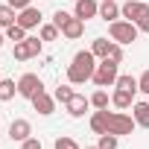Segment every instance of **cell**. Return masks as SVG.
Returning <instances> with one entry per match:
<instances>
[{
    "instance_id": "cell-3",
    "label": "cell",
    "mask_w": 149,
    "mask_h": 149,
    "mask_svg": "<svg viewBox=\"0 0 149 149\" xmlns=\"http://www.w3.org/2000/svg\"><path fill=\"white\" fill-rule=\"evenodd\" d=\"M137 24H132V21H111V26H108V35H111V41H117V44H132L134 38H137Z\"/></svg>"
},
{
    "instance_id": "cell-10",
    "label": "cell",
    "mask_w": 149,
    "mask_h": 149,
    "mask_svg": "<svg viewBox=\"0 0 149 149\" xmlns=\"http://www.w3.org/2000/svg\"><path fill=\"white\" fill-rule=\"evenodd\" d=\"M18 24H21L24 29H32V26H38V24H41V12H38L35 6H26V9H21Z\"/></svg>"
},
{
    "instance_id": "cell-1",
    "label": "cell",
    "mask_w": 149,
    "mask_h": 149,
    "mask_svg": "<svg viewBox=\"0 0 149 149\" xmlns=\"http://www.w3.org/2000/svg\"><path fill=\"white\" fill-rule=\"evenodd\" d=\"M94 70H97V56L91 50H79L73 56V64L67 67V79L73 85H85L88 79H94Z\"/></svg>"
},
{
    "instance_id": "cell-35",
    "label": "cell",
    "mask_w": 149,
    "mask_h": 149,
    "mask_svg": "<svg viewBox=\"0 0 149 149\" xmlns=\"http://www.w3.org/2000/svg\"><path fill=\"white\" fill-rule=\"evenodd\" d=\"M146 3H149V0H146Z\"/></svg>"
},
{
    "instance_id": "cell-28",
    "label": "cell",
    "mask_w": 149,
    "mask_h": 149,
    "mask_svg": "<svg viewBox=\"0 0 149 149\" xmlns=\"http://www.w3.org/2000/svg\"><path fill=\"white\" fill-rule=\"evenodd\" d=\"M134 24H137V29H140V32H149V6H146V12H143Z\"/></svg>"
},
{
    "instance_id": "cell-31",
    "label": "cell",
    "mask_w": 149,
    "mask_h": 149,
    "mask_svg": "<svg viewBox=\"0 0 149 149\" xmlns=\"http://www.w3.org/2000/svg\"><path fill=\"white\" fill-rule=\"evenodd\" d=\"M67 18H70V15H67V12H61V9H58V12H56V15H53V24H56V26H58V29H61V24H64V21H67Z\"/></svg>"
},
{
    "instance_id": "cell-29",
    "label": "cell",
    "mask_w": 149,
    "mask_h": 149,
    "mask_svg": "<svg viewBox=\"0 0 149 149\" xmlns=\"http://www.w3.org/2000/svg\"><path fill=\"white\" fill-rule=\"evenodd\" d=\"M137 88H140V91L149 97V70H143V73H140V79H137Z\"/></svg>"
},
{
    "instance_id": "cell-21",
    "label": "cell",
    "mask_w": 149,
    "mask_h": 149,
    "mask_svg": "<svg viewBox=\"0 0 149 149\" xmlns=\"http://www.w3.org/2000/svg\"><path fill=\"white\" fill-rule=\"evenodd\" d=\"M6 38L18 44V41H24V38H26V29H24L21 24H12V26H6Z\"/></svg>"
},
{
    "instance_id": "cell-33",
    "label": "cell",
    "mask_w": 149,
    "mask_h": 149,
    "mask_svg": "<svg viewBox=\"0 0 149 149\" xmlns=\"http://www.w3.org/2000/svg\"><path fill=\"white\" fill-rule=\"evenodd\" d=\"M85 149H100V146H85Z\"/></svg>"
},
{
    "instance_id": "cell-12",
    "label": "cell",
    "mask_w": 149,
    "mask_h": 149,
    "mask_svg": "<svg viewBox=\"0 0 149 149\" xmlns=\"http://www.w3.org/2000/svg\"><path fill=\"white\" fill-rule=\"evenodd\" d=\"M88 105H91V100H88V97L73 94V97H70V102H67V114H70V117H82V114L88 111Z\"/></svg>"
},
{
    "instance_id": "cell-27",
    "label": "cell",
    "mask_w": 149,
    "mask_h": 149,
    "mask_svg": "<svg viewBox=\"0 0 149 149\" xmlns=\"http://www.w3.org/2000/svg\"><path fill=\"white\" fill-rule=\"evenodd\" d=\"M53 149H79V143L73 140V137H58V140L53 143Z\"/></svg>"
},
{
    "instance_id": "cell-14",
    "label": "cell",
    "mask_w": 149,
    "mask_h": 149,
    "mask_svg": "<svg viewBox=\"0 0 149 149\" xmlns=\"http://www.w3.org/2000/svg\"><path fill=\"white\" fill-rule=\"evenodd\" d=\"M100 18H102V21H117V18H120V6L114 3V0H102V6H100Z\"/></svg>"
},
{
    "instance_id": "cell-2",
    "label": "cell",
    "mask_w": 149,
    "mask_h": 149,
    "mask_svg": "<svg viewBox=\"0 0 149 149\" xmlns=\"http://www.w3.org/2000/svg\"><path fill=\"white\" fill-rule=\"evenodd\" d=\"M102 114H105V132L108 134H132L134 132V117H129V114H120V111H108V108H102Z\"/></svg>"
},
{
    "instance_id": "cell-18",
    "label": "cell",
    "mask_w": 149,
    "mask_h": 149,
    "mask_svg": "<svg viewBox=\"0 0 149 149\" xmlns=\"http://www.w3.org/2000/svg\"><path fill=\"white\" fill-rule=\"evenodd\" d=\"M114 85H117L120 91H132V94H134V91H140V88H137V79L132 76V73H123V76H117V82H114Z\"/></svg>"
},
{
    "instance_id": "cell-13",
    "label": "cell",
    "mask_w": 149,
    "mask_h": 149,
    "mask_svg": "<svg viewBox=\"0 0 149 149\" xmlns=\"http://www.w3.org/2000/svg\"><path fill=\"white\" fill-rule=\"evenodd\" d=\"M100 15V3L97 0H76V18L88 21V18H97Z\"/></svg>"
},
{
    "instance_id": "cell-7",
    "label": "cell",
    "mask_w": 149,
    "mask_h": 149,
    "mask_svg": "<svg viewBox=\"0 0 149 149\" xmlns=\"http://www.w3.org/2000/svg\"><path fill=\"white\" fill-rule=\"evenodd\" d=\"M82 32H85V21H82V18H76V15H70V18L61 24V35H64L67 41L82 38Z\"/></svg>"
},
{
    "instance_id": "cell-4",
    "label": "cell",
    "mask_w": 149,
    "mask_h": 149,
    "mask_svg": "<svg viewBox=\"0 0 149 149\" xmlns=\"http://www.w3.org/2000/svg\"><path fill=\"white\" fill-rule=\"evenodd\" d=\"M117 61H111V58H102L100 64H97V70H94V82L100 85V88H108V85H114L117 82V76H120V73H117Z\"/></svg>"
},
{
    "instance_id": "cell-36",
    "label": "cell",
    "mask_w": 149,
    "mask_h": 149,
    "mask_svg": "<svg viewBox=\"0 0 149 149\" xmlns=\"http://www.w3.org/2000/svg\"><path fill=\"white\" fill-rule=\"evenodd\" d=\"M0 79H3V76H0Z\"/></svg>"
},
{
    "instance_id": "cell-25",
    "label": "cell",
    "mask_w": 149,
    "mask_h": 149,
    "mask_svg": "<svg viewBox=\"0 0 149 149\" xmlns=\"http://www.w3.org/2000/svg\"><path fill=\"white\" fill-rule=\"evenodd\" d=\"M105 58H111V61H123V44H117V41H111V50H108V56Z\"/></svg>"
},
{
    "instance_id": "cell-16",
    "label": "cell",
    "mask_w": 149,
    "mask_h": 149,
    "mask_svg": "<svg viewBox=\"0 0 149 149\" xmlns=\"http://www.w3.org/2000/svg\"><path fill=\"white\" fill-rule=\"evenodd\" d=\"M15 94H18V85H15V79H0V102H9Z\"/></svg>"
},
{
    "instance_id": "cell-19",
    "label": "cell",
    "mask_w": 149,
    "mask_h": 149,
    "mask_svg": "<svg viewBox=\"0 0 149 149\" xmlns=\"http://www.w3.org/2000/svg\"><path fill=\"white\" fill-rule=\"evenodd\" d=\"M108 50H111V41H108V38H94L91 53H94L97 58H105V56H108Z\"/></svg>"
},
{
    "instance_id": "cell-15",
    "label": "cell",
    "mask_w": 149,
    "mask_h": 149,
    "mask_svg": "<svg viewBox=\"0 0 149 149\" xmlns=\"http://www.w3.org/2000/svg\"><path fill=\"white\" fill-rule=\"evenodd\" d=\"M134 123L149 129V102H134Z\"/></svg>"
},
{
    "instance_id": "cell-20",
    "label": "cell",
    "mask_w": 149,
    "mask_h": 149,
    "mask_svg": "<svg viewBox=\"0 0 149 149\" xmlns=\"http://www.w3.org/2000/svg\"><path fill=\"white\" fill-rule=\"evenodd\" d=\"M12 24H18V15H15V9L6 3V6H0V26H12Z\"/></svg>"
},
{
    "instance_id": "cell-6",
    "label": "cell",
    "mask_w": 149,
    "mask_h": 149,
    "mask_svg": "<svg viewBox=\"0 0 149 149\" xmlns=\"http://www.w3.org/2000/svg\"><path fill=\"white\" fill-rule=\"evenodd\" d=\"M38 53H41V41H38V38H24V41L15 44V58H18V61L35 58Z\"/></svg>"
},
{
    "instance_id": "cell-8",
    "label": "cell",
    "mask_w": 149,
    "mask_h": 149,
    "mask_svg": "<svg viewBox=\"0 0 149 149\" xmlns=\"http://www.w3.org/2000/svg\"><path fill=\"white\" fill-rule=\"evenodd\" d=\"M146 6H149L146 0H129V3H123V6H120V15H123V18H129V21L134 24V21L146 12Z\"/></svg>"
},
{
    "instance_id": "cell-26",
    "label": "cell",
    "mask_w": 149,
    "mask_h": 149,
    "mask_svg": "<svg viewBox=\"0 0 149 149\" xmlns=\"http://www.w3.org/2000/svg\"><path fill=\"white\" fill-rule=\"evenodd\" d=\"M70 97H73L70 85H58V88H56V100H58V102H64V105H67V102H70Z\"/></svg>"
},
{
    "instance_id": "cell-9",
    "label": "cell",
    "mask_w": 149,
    "mask_h": 149,
    "mask_svg": "<svg viewBox=\"0 0 149 149\" xmlns=\"http://www.w3.org/2000/svg\"><path fill=\"white\" fill-rule=\"evenodd\" d=\"M29 102H32V108H35L38 114H53V111H56V97H50V94H44V91L35 94Z\"/></svg>"
},
{
    "instance_id": "cell-17",
    "label": "cell",
    "mask_w": 149,
    "mask_h": 149,
    "mask_svg": "<svg viewBox=\"0 0 149 149\" xmlns=\"http://www.w3.org/2000/svg\"><path fill=\"white\" fill-rule=\"evenodd\" d=\"M132 100H134V94H132V91H120V88H117V91L111 94V102H114L117 108H129V105H132Z\"/></svg>"
},
{
    "instance_id": "cell-30",
    "label": "cell",
    "mask_w": 149,
    "mask_h": 149,
    "mask_svg": "<svg viewBox=\"0 0 149 149\" xmlns=\"http://www.w3.org/2000/svg\"><path fill=\"white\" fill-rule=\"evenodd\" d=\"M6 3H9L12 9H18V12H21V9H26V6H32V0H6Z\"/></svg>"
},
{
    "instance_id": "cell-24",
    "label": "cell",
    "mask_w": 149,
    "mask_h": 149,
    "mask_svg": "<svg viewBox=\"0 0 149 149\" xmlns=\"http://www.w3.org/2000/svg\"><path fill=\"white\" fill-rule=\"evenodd\" d=\"M100 149H117V134H100V143H97Z\"/></svg>"
},
{
    "instance_id": "cell-32",
    "label": "cell",
    "mask_w": 149,
    "mask_h": 149,
    "mask_svg": "<svg viewBox=\"0 0 149 149\" xmlns=\"http://www.w3.org/2000/svg\"><path fill=\"white\" fill-rule=\"evenodd\" d=\"M24 149H41V140L38 137H26L24 140Z\"/></svg>"
},
{
    "instance_id": "cell-5",
    "label": "cell",
    "mask_w": 149,
    "mask_h": 149,
    "mask_svg": "<svg viewBox=\"0 0 149 149\" xmlns=\"http://www.w3.org/2000/svg\"><path fill=\"white\" fill-rule=\"evenodd\" d=\"M41 91H44V82L38 79V73H24V76L18 79V94H21V97L32 100V97L41 94Z\"/></svg>"
},
{
    "instance_id": "cell-34",
    "label": "cell",
    "mask_w": 149,
    "mask_h": 149,
    "mask_svg": "<svg viewBox=\"0 0 149 149\" xmlns=\"http://www.w3.org/2000/svg\"><path fill=\"white\" fill-rule=\"evenodd\" d=\"M0 44H3V35H0Z\"/></svg>"
},
{
    "instance_id": "cell-11",
    "label": "cell",
    "mask_w": 149,
    "mask_h": 149,
    "mask_svg": "<svg viewBox=\"0 0 149 149\" xmlns=\"http://www.w3.org/2000/svg\"><path fill=\"white\" fill-rule=\"evenodd\" d=\"M32 134V126H29V120H12V126H9V137L12 140H26Z\"/></svg>"
},
{
    "instance_id": "cell-23",
    "label": "cell",
    "mask_w": 149,
    "mask_h": 149,
    "mask_svg": "<svg viewBox=\"0 0 149 149\" xmlns=\"http://www.w3.org/2000/svg\"><path fill=\"white\" fill-rule=\"evenodd\" d=\"M91 105L94 108H108V94L100 88V91H94V97H91Z\"/></svg>"
},
{
    "instance_id": "cell-22",
    "label": "cell",
    "mask_w": 149,
    "mask_h": 149,
    "mask_svg": "<svg viewBox=\"0 0 149 149\" xmlns=\"http://www.w3.org/2000/svg\"><path fill=\"white\" fill-rule=\"evenodd\" d=\"M58 38V26L56 24H44L41 26V41H56Z\"/></svg>"
}]
</instances>
